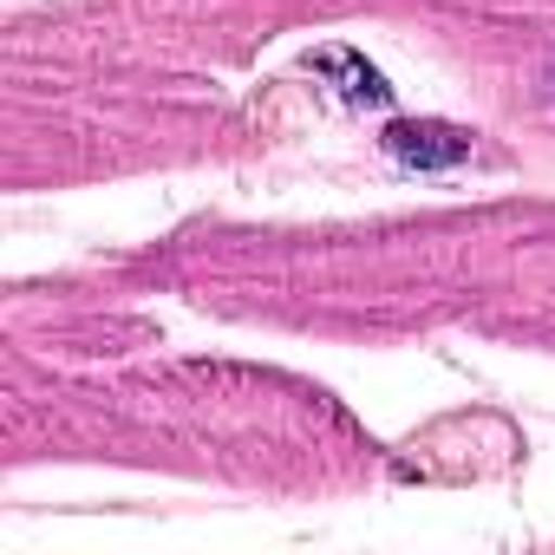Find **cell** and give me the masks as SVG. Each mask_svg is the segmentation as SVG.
I'll return each mask as SVG.
<instances>
[{
  "label": "cell",
  "mask_w": 555,
  "mask_h": 555,
  "mask_svg": "<svg viewBox=\"0 0 555 555\" xmlns=\"http://www.w3.org/2000/svg\"><path fill=\"white\" fill-rule=\"evenodd\" d=\"M308 66H334V73H347V86H340V92H347V99H360V105H386V99H392V86L379 79V66H366V60H360V53H347V47H327V53H314Z\"/></svg>",
  "instance_id": "2"
},
{
  "label": "cell",
  "mask_w": 555,
  "mask_h": 555,
  "mask_svg": "<svg viewBox=\"0 0 555 555\" xmlns=\"http://www.w3.org/2000/svg\"><path fill=\"white\" fill-rule=\"evenodd\" d=\"M548 105H555V66H548Z\"/></svg>",
  "instance_id": "3"
},
{
  "label": "cell",
  "mask_w": 555,
  "mask_h": 555,
  "mask_svg": "<svg viewBox=\"0 0 555 555\" xmlns=\"http://www.w3.org/2000/svg\"><path fill=\"white\" fill-rule=\"evenodd\" d=\"M379 144L405 170H457L470 157V138L457 125H438V118H399V125L379 131Z\"/></svg>",
  "instance_id": "1"
}]
</instances>
